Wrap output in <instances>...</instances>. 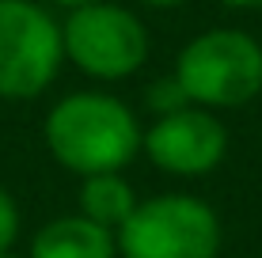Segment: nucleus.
<instances>
[{
    "label": "nucleus",
    "instance_id": "obj_1",
    "mask_svg": "<svg viewBox=\"0 0 262 258\" xmlns=\"http://www.w3.org/2000/svg\"><path fill=\"white\" fill-rule=\"evenodd\" d=\"M42 133L53 159L80 179L125 171L144 140L137 114L106 91H72L57 99Z\"/></svg>",
    "mask_w": 262,
    "mask_h": 258
},
{
    "label": "nucleus",
    "instance_id": "obj_2",
    "mask_svg": "<svg viewBox=\"0 0 262 258\" xmlns=\"http://www.w3.org/2000/svg\"><path fill=\"white\" fill-rule=\"evenodd\" d=\"M175 80L194 106L205 110L247 106L262 91V42L236 27L202 31L179 53Z\"/></svg>",
    "mask_w": 262,
    "mask_h": 258
},
{
    "label": "nucleus",
    "instance_id": "obj_3",
    "mask_svg": "<svg viewBox=\"0 0 262 258\" xmlns=\"http://www.w3.org/2000/svg\"><path fill=\"white\" fill-rule=\"evenodd\" d=\"M122 258H216L221 220L213 205L190 194H160L137 201L129 220L114 232Z\"/></svg>",
    "mask_w": 262,
    "mask_h": 258
},
{
    "label": "nucleus",
    "instance_id": "obj_4",
    "mask_svg": "<svg viewBox=\"0 0 262 258\" xmlns=\"http://www.w3.org/2000/svg\"><path fill=\"white\" fill-rule=\"evenodd\" d=\"M65 61L61 23L38 0H0V99H38Z\"/></svg>",
    "mask_w": 262,
    "mask_h": 258
},
{
    "label": "nucleus",
    "instance_id": "obj_5",
    "mask_svg": "<svg viewBox=\"0 0 262 258\" xmlns=\"http://www.w3.org/2000/svg\"><path fill=\"white\" fill-rule=\"evenodd\" d=\"M65 57L95 80H125L148 61V27L111 0L72 8L61 23Z\"/></svg>",
    "mask_w": 262,
    "mask_h": 258
},
{
    "label": "nucleus",
    "instance_id": "obj_6",
    "mask_svg": "<svg viewBox=\"0 0 262 258\" xmlns=\"http://www.w3.org/2000/svg\"><path fill=\"white\" fill-rule=\"evenodd\" d=\"M144 156L167 175L179 179H198L221 167L228 152V129L205 106H183V110L160 114L141 140Z\"/></svg>",
    "mask_w": 262,
    "mask_h": 258
},
{
    "label": "nucleus",
    "instance_id": "obj_7",
    "mask_svg": "<svg viewBox=\"0 0 262 258\" xmlns=\"http://www.w3.org/2000/svg\"><path fill=\"white\" fill-rule=\"evenodd\" d=\"M114 254H118L114 232L76 213V217H57L46 228H38L27 258H114Z\"/></svg>",
    "mask_w": 262,
    "mask_h": 258
},
{
    "label": "nucleus",
    "instance_id": "obj_8",
    "mask_svg": "<svg viewBox=\"0 0 262 258\" xmlns=\"http://www.w3.org/2000/svg\"><path fill=\"white\" fill-rule=\"evenodd\" d=\"M133 209H137V194L122 179V171L88 175L84 186H80V217L95 220L106 232H118L125 220H129Z\"/></svg>",
    "mask_w": 262,
    "mask_h": 258
},
{
    "label": "nucleus",
    "instance_id": "obj_9",
    "mask_svg": "<svg viewBox=\"0 0 262 258\" xmlns=\"http://www.w3.org/2000/svg\"><path fill=\"white\" fill-rule=\"evenodd\" d=\"M148 106L156 110V118H160V114H171V110L190 106V99H186V91H183V84L175 80V73L164 76V80H156V84L148 87Z\"/></svg>",
    "mask_w": 262,
    "mask_h": 258
},
{
    "label": "nucleus",
    "instance_id": "obj_10",
    "mask_svg": "<svg viewBox=\"0 0 262 258\" xmlns=\"http://www.w3.org/2000/svg\"><path fill=\"white\" fill-rule=\"evenodd\" d=\"M23 217H19V201L12 198V190L0 186V254H12L15 239H19Z\"/></svg>",
    "mask_w": 262,
    "mask_h": 258
},
{
    "label": "nucleus",
    "instance_id": "obj_11",
    "mask_svg": "<svg viewBox=\"0 0 262 258\" xmlns=\"http://www.w3.org/2000/svg\"><path fill=\"white\" fill-rule=\"evenodd\" d=\"M216 4H224V8H239V12H255V8H262V0H216Z\"/></svg>",
    "mask_w": 262,
    "mask_h": 258
},
{
    "label": "nucleus",
    "instance_id": "obj_12",
    "mask_svg": "<svg viewBox=\"0 0 262 258\" xmlns=\"http://www.w3.org/2000/svg\"><path fill=\"white\" fill-rule=\"evenodd\" d=\"M137 4H144V8H179L186 0H137Z\"/></svg>",
    "mask_w": 262,
    "mask_h": 258
},
{
    "label": "nucleus",
    "instance_id": "obj_13",
    "mask_svg": "<svg viewBox=\"0 0 262 258\" xmlns=\"http://www.w3.org/2000/svg\"><path fill=\"white\" fill-rule=\"evenodd\" d=\"M46 4H57V8H84V4H95V0H46Z\"/></svg>",
    "mask_w": 262,
    "mask_h": 258
},
{
    "label": "nucleus",
    "instance_id": "obj_14",
    "mask_svg": "<svg viewBox=\"0 0 262 258\" xmlns=\"http://www.w3.org/2000/svg\"><path fill=\"white\" fill-rule=\"evenodd\" d=\"M0 258H15V254H0Z\"/></svg>",
    "mask_w": 262,
    "mask_h": 258
}]
</instances>
